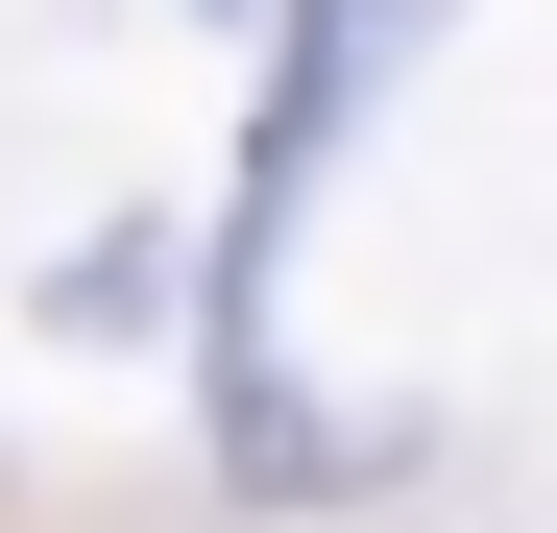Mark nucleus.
Segmentation results:
<instances>
[{
  "instance_id": "f257e3e1",
  "label": "nucleus",
  "mask_w": 557,
  "mask_h": 533,
  "mask_svg": "<svg viewBox=\"0 0 557 533\" xmlns=\"http://www.w3.org/2000/svg\"><path fill=\"white\" fill-rule=\"evenodd\" d=\"M412 49H436V0H315V25H292V73H267V146H243V195H315V146L388 98Z\"/></svg>"
}]
</instances>
